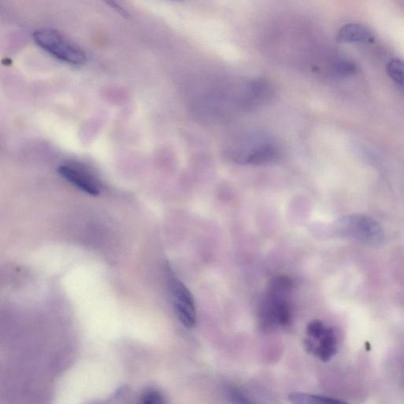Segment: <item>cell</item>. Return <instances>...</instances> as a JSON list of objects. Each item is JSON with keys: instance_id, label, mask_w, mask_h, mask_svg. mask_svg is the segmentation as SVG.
Returning <instances> with one entry per match:
<instances>
[{"instance_id": "1", "label": "cell", "mask_w": 404, "mask_h": 404, "mask_svg": "<svg viewBox=\"0 0 404 404\" xmlns=\"http://www.w3.org/2000/svg\"><path fill=\"white\" fill-rule=\"evenodd\" d=\"M293 281L287 276H277L271 281L266 300L261 310V322L264 329L286 327L293 321L290 295Z\"/></svg>"}, {"instance_id": "2", "label": "cell", "mask_w": 404, "mask_h": 404, "mask_svg": "<svg viewBox=\"0 0 404 404\" xmlns=\"http://www.w3.org/2000/svg\"><path fill=\"white\" fill-rule=\"evenodd\" d=\"M32 38L39 48L63 63L81 66L87 61L83 50L55 30L39 29L34 32Z\"/></svg>"}, {"instance_id": "3", "label": "cell", "mask_w": 404, "mask_h": 404, "mask_svg": "<svg viewBox=\"0 0 404 404\" xmlns=\"http://www.w3.org/2000/svg\"><path fill=\"white\" fill-rule=\"evenodd\" d=\"M304 348L322 362H329L337 353L338 340L335 330L322 321L314 320L308 324Z\"/></svg>"}, {"instance_id": "4", "label": "cell", "mask_w": 404, "mask_h": 404, "mask_svg": "<svg viewBox=\"0 0 404 404\" xmlns=\"http://www.w3.org/2000/svg\"><path fill=\"white\" fill-rule=\"evenodd\" d=\"M338 226L343 235L369 246L380 245L385 238L380 224L367 216H347L340 221Z\"/></svg>"}, {"instance_id": "5", "label": "cell", "mask_w": 404, "mask_h": 404, "mask_svg": "<svg viewBox=\"0 0 404 404\" xmlns=\"http://www.w3.org/2000/svg\"><path fill=\"white\" fill-rule=\"evenodd\" d=\"M169 286L178 320L185 328H194L197 311L193 295L185 284L176 278H171Z\"/></svg>"}, {"instance_id": "6", "label": "cell", "mask_w": 404, "mask_h": 404, "mask_svg": "<svg viewBox=\"0 0 404 404\" xmlns=\"http://www.w3.org/2000/svg\"><path fill=\"white\" fill-rule=\"evenodd\" d=\"M59 175L85 194L97 196L101 194V185L87 171L72 165L65 164L58 169Z\"/></svg>"}, {"instance_id": "7", "label": "cell", "mask_w": 404, "mask_h": 404, "mask_svg": "<svg viewBox=\"0 0 404 404\" xmlns=\"http://www.w3.org/2000/svg\"><path fill=\"white\" fill-rule=\"evenodd\" d=\"M339 38L341 42L345 43H368L373 42L374 35L366 26L348 24L340 30Z\"/></svg>"}, {"instance_id": "8", "label": "cell", "mask_w": 404, "mask_h": 404, "mask_svg": "<svg viewBox=\"0 0 404 404\" xmlns=\"http://www.w3.org/2000/svg\"><path fill=\"white\" fill-rule=\"evenodd\" d=\"M289 400L291 403L298 404H308V403H341L340 400H337L330 397L305 394V393H293L289 396Z\"/></svg>"}, {"instance_id": "9", "label": "cell", "mask_w": 404, "mask_h": 404, "mask_svg": "<svg viewBox=\"0 0 404 404\" xmlns=\"http://www.w3.org/2000/svg\"><path fill=\"white\" fill-rule=\"evenodd\" d=\"M387 71L392 80L404 92V62L394 59L388 63Z\"/></svg>"}, {"instance_id": "10", "label": "cell", "mask_w": 404, "mask_h": 404, "mask_svg": "<svg viewBox=\"0 0 404 404\" xmlns=\"http://www.w3.org/2000/svg\"><path fill=\"white\" fill-rule=\"evenodd\" d=\"M141 402L145 404H161L164 403V400L160 393L150 389L142 394Z\"/></svg>"}, {"instance_id": "11", "label": "cell", "mask_w": 404, "mask_h": 404, "mask_svg": "<svg viewBox=\"0 0 404 404\" xmlns=\"http://www.w3.org/2000/svg\"><path fill=\"white\" fill-rule=\"evenodd\" d=\"M336 70L340 75H350L356 72V67L354 63L348 61H340L336 63Z\"/></svg>"}, {"instance_id": "12", "label": "cell", "mask_w": 404, "mask_h": 404, "mask_svg": "<svg viewBox=\"0 0 404 404\" xmlns=\"http://www.w3.org/2000/svg\"><path fill=\"white\" fill-rule=\"evenodd\" d=\"M102 1L110 6L111 8L116 11L118 14L121 15L123 17L128 18V12L126 11L123 6L119 4L117 0H102Z\"/></svg>"}, {"instance_id": "13", "label": "cell", "mask_w": 404, "mask_h": 404, "mask_svg": "<svg viewBox=\"0 0 404 404\" xmlns=\"http://www.w3.org/2000/svg\"><path fill=\"white\" fill-rule=\"evenodd\" d=\"M403 384H404V373H403Z\"/></svg>"}, {"instance_id": "14", "label": "cell", "mask_w": 404, "mask_h": 404, "mask_svg": "<svg viewBox=\"0 0 404 404\" xmlns=\"http://www.w3.org/2000/svg\"><path fill=\"white\" fill-rule=\"evenodd\" d=\"M177 1H180V0H177Z\"/></svg>"}]
</instances>
